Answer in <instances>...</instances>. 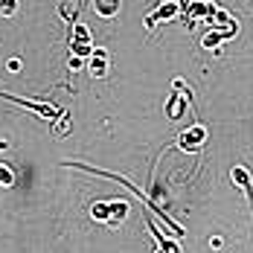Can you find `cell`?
<instances>
[{
  "mask_svg": "<svg viewBox=\"0 0 253 253\" xmlns=\"http://www.w3.org/2000/svg\"><path fill=\"white\" fill-rule=\"evenodd\" d=\"M0 186H6V189L15 186V172H12L6 163H0Z\"/></svg>",
  "mask_w": 253,
  "mask_h": 253,
  "instance_id": "cell-13",
  "label": "cell"
},
{
  "mask_svg": "<svg viewBox=\"0 0 253 253\" xmlns=\"http://www.w3.org/2000/svg\"><path fill=\"white\" fill-rule=\"evenodd\" d=\"M146 227H149V233L154 236L157 248H160L163 253H180V245H177V242L172 239V236H169V233H163V230H160L157 224H154V218H152V215H146Z\"/></svg>",
  "mask_w": 253,
  "mask_h": 253,
  "instance_id": "cell-5",
  "label": "cell"
},
{
  "mask_svg": "<svg viewBox=\"0 0 253 253\" xmlns=\"http://www.w3.org/2000/svg\"><path fill=\"white\" fill-rule=\"evenodd\" d=\"M230 180H233V183H236V189H242V192L251 198V204H253V180H251V175H248V169H245V166H233Z\"/></svg>",
  "mask_w": 253,
  "mask_h": 253,
  "instance_id": "cell-9",
  "label": "cell"
},
{
  "mask_svg": "<svg viewBox=\"0 0 253 253\" xmlns=\"http://www.w3.org/2000/svg\"><path fill=\"white\" fill-rule=\"evenodd\" d=\"M90 218H93V221H102V224H108V218H111V204L108 201H93L90 204Z\"/></svg>",
  "mask_w": 253,
  "mask_h": 253,
  "instance_id": "cell-12",
  "label": "cell"
},
{
  "mask_svg": "<svg viewBox=\"0 0 253 253\" xmlns=\"http://www.w3.org/2000/svg\"><path fill=\"white\" fill-rule=\"evenodd\" d=\"M154 253H163V251H160V248H157V251H154Z\"/></svg>",
  "mask_w": 253,
  "mask_h": 253,
  "instance_id": "cell-16",
  "label": "cell"
},
{
  "mask_svg": "<svg viewBox=\"0 0 253 253\" xmlns=\"http://www.w3.org/2000/svg\"><path fill=\"white\" fill-rule=\"evenodd\" d=\"M87 73H90V76H96V79L108 73V52L102 50V47H93L90 61H87Z\"/></svg>",
  "mask_w": 253,
  "mask_h": 253,
  "instance_id": "cell-8",
  "label": "cell"
},
{
  "mask_svg": "<svg viewBox=\"0 0 253 253\" xmlns=\"http://www.w3.org/2000/svg\"><path fill=\"white\" fill-rule=\"evenodd\" d=\"M70 52H73L76 58H90V52H93V38H90V32H87L84 24H73V32H70Z\"/></svg>",
  "mask_w": 253,
  "mask_h": 253,
  "instance_id": "cell-2",
  "label": "cell"
},
{
  "mask_svg": "<svg viewBox=\"0 0 253 253\" xmlns=\"http://www.w3.org/2000/svg\"><path fill=\"white\" fill-rule=\"evenodd\" d=\"M93 9L99 18H114L120 12V0H93Z\"/></svg>",
  "mask_w": 253,
  "mask_h": 253,
  "instance_id": "cell-11",
  "label": "cell"
},
{
  "mask_svg": "<svg viewBox=\"0 0 253 253\" xmlns=\"http://www.w3.org/2000/svg\"><path fill=\"white\" fill-rule=\"evenodd\" d=\"M215 9H218V6H215L212 0H192L189 9H186V15H183V18H186V26H192V21H198V18H204V21L212 18Z\"/></svg>",
  "mask_w": 253,
  "mask_h": 253,
  "instance_id": "cell-7",
  "label": "cell"
},
{
  "mask_svg": "<svg viewBox=\"0 0 253 253\" xmlns=\"http://www.w3.org/2000/svg\"><path fill=\"white\" fill-rule=\"evenodd\" d=\"M189 105H192V93H189V87H186V93H180V87L175 84L172 96H169V102H166V117H169V120H180V117H186Z\"/></svg>",
  "mask_w": 253,
  "mask_h": 253,
  "instance_id": "cell-4",
  "label": "cell"
},
{
  "mask_svg": "<svg viewBox=\"0 0 253 253\" xmlns=\"http://www.w3.org/2000/svg\"><path fill=\"white\" fill-rule=\"evenodd\" d=\"M0 99H9V102H15V105H24V108H29V111H35L41 120H58V117L64 114L61 108H55V105H50V102L21 99V96H15V93H3V90H0Z\"/></svg>",
  "mask_w": 253,
  "mask_h": 253,
  "instance_id": "cell-1",
  "label": "cell"
},
{
  "mask_svg": "<svg viewBox=\"0 0 253 253\" xmlns=\"http://www.w3.org/2000/svg\"><path fill=\"white\" fill-rule=\"evenodd\" d=\"M18 12V0H0V15L3 18H12Z\"/></svg>",
  "mask_w": 253,
  "mask_h": 253,
  "instance_id": "cell-14",
  "label": "cell"
},
{
  "mask_svg": "<svg viewBox=\"0 0 253 253\" xmlns=\"http://www.w3.org/2000/svg\"><path fill=\"white\" fill-rule=\"evenodd\" d=\"M207 140H210L207 128L195 123L192 128H186V131L177 137V149H180V152H201L204 146H207Z\"/></svg>",
  "mask_w": 253,
  "mask_h": 253,
  "instance_id": "cell-3",
  "label": "cell"
},
{
  "mask_svg": "<svg viewBox=\"0 0 253 253\" xmlns=\"http://www.w3.org/2000/svg\"><path fill=\"white\" fill-rule=\"evenodd\" d=\"M58 120H61V123H58V134H67V131L73 128V123H70V117H67V114H61Z\"/></svg>",
  "mask_w": 253,
  "mask_h": 253,
  "instance_id": "cell-15",
  "label": "cell"
},
{
  "mask_svg": "<svg viewBox=\"0 0 253 253\" xmlns=\"http://www.w3.org/2000/svg\"><path fill=\"white\" fill-rule=\"evenodd\" d=\"M180 15V6H177V0H166L160 9H154L152 15H146V29H154V26L160 24V21H172Z\"/></svg>",
  "mask_w": 253,
  "mask_h": 253,
  "instance_id": "cell-6",
  "label": "cell"
},
{
  "mask_svg": "<svg viewBox=\"0 0 253 253\" xmlns=\"http://www.w3.org/2000/svg\"><path fill=\"white\" fill-rule=\"evenodd\" d=\"M111 204V218H108V227H120L123 221L128 218V201H123V198H114V201H108Z\"/></svg>",
  "mask_w": 253,
  "mask_h": 253,
  "instance_id": "cell-10",
  "label": "cell"
}]
</instances>
